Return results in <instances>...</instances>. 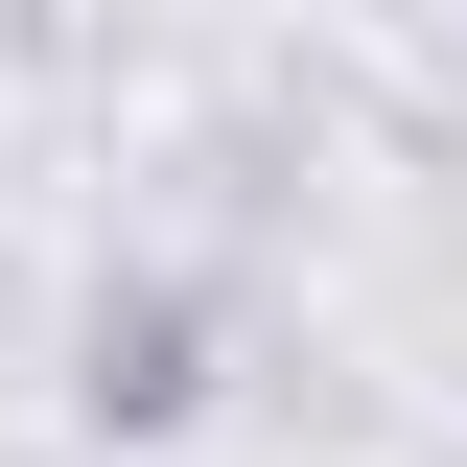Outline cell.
Returning <instances> with one entry per match:
<instances>
[{
	"instance_id": "1",
	"label": "cell",
	"mask_w": 467,
	"mask_h": 467,
	"mask_svg": "<svg viewBox=\"0 0 467 467\" xmlns=\"http://www.w3.org/2000/svg\"><path fill=\"white\" fill-rule=\"evenodd\" d=\"M70 420H94V444H164V420H211V281L117 257V281L70 304Z\"/></svg>"
}]
</instances>
